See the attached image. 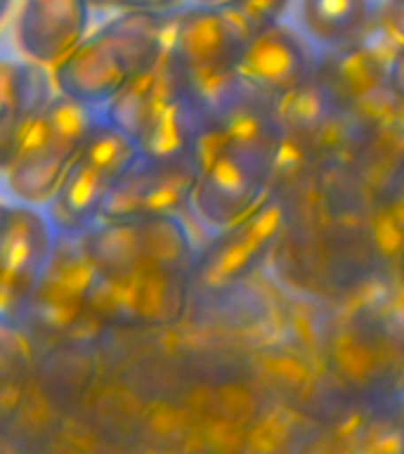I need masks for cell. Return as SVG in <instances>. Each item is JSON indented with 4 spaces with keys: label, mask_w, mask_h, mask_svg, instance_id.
I'll return each mask as SVG.
<instances>
[{
    "label": "cell",
    "mask_w": 404,
    "mask_h": 454,
    "mask_svg": "<svg viewBox=\"0 0 404 454\" xmlns=\"http://www.w3.org/2000/svg\"><path fill=\"white\" fill-rule=\"evenodd\" d=\"M170 12L128 10L85 35L52 67V85L76 105L102 112L123 85L166 55Z\"/></svg>",
    "instance_id": "cell-1"
},
{
    "label": "cell",
    "mask_w": 404,
    "mask_h": 454,
    "mask_svg": "<svg viewBox=\"0 0 404 454\" xmlns=\"http://www.w3.org/2000/svg\"><path fill=\"white\" fill-rule=\"evenodd\" d=\"M97 116L95 109L76 105L64 95H52L48 106L24 130L5 168L7 190L19 204L35 208L50 204Z\"/></svg>",
    "instance_id": "cell-2"
},
{
    "label": "cell",
    "mask_w": 404,
    "mask_h": 454,
    "mask_svg": "<svg viewBox=\"0 0 404 454\" xmlns=\"http://www.w3.org/2000/svg\"><path fill=\"white\" fill-rule=\"evenodd\" d=\"M135 159V142L99 114L64 173L59 190L43 208L57 234L85 232L95 225L106 194Z\"/></svg>",
    "instance_id": "cell-3"
},
{
    "label": "cell",
    "mask_w": 404,
    "mask_h": 454,
    "mask_svg": "<svg viewBox=\"0 0 404 454\" xmlns=\"http://www.w3.org/2000/svg\"><path fill=\"white\" fill-rule=\"evenodd\" d=\"M55 241L57 230L43 208L7 204L0 230V322L24 315Z\"/></svg>",
    "instance_id": "cell-4"
},
{
    "label": "cell",
    "mask_w": 404,
    "mask_h": 454,
    "mask_svg": "<svg viewBox=\"0 0 404 454\" xmlns=\"http://www.w3.org/2000/svg\"><path fill=\"white\" fill-rule=\"evenodd\" d=\"M191 277L137 270L120 279H97L88 296V310L123 325L166 326L184 317Z\"/></svg>",
    "instance_id": "cell-5"
},
{
    "label": "cell",
    "mask_w": 404,
    "mask_h": 454,
    "mask_svg": "<svg viewBox=\"0 0 404 454\" xmlns=\"http://www.w3.org/2000/svg\"><path fill=\"white\" fill-rule=\"evenodd\" d=\"M197 163L147 161L137 154L106 194L99 220H140L154 215H180L191 201L197 184Z\"/></svg>",
    "instance_id": "cell-6"
},
{
    "label": "cell",
    "mask_w": 404,
    "mask_h": 454,
    "mask_svg": "<svg viewBox=\"0 0 404 454\" xmlns=\"http://www.w3.org/2000/svg\"><path fill=\"white\" fill-rule=\"evenodd\" d=\"M317 62L310 43L293 27L276 21L244 43L234 69L248 88L279 102L315 76Z\"/></svg>",
    "instance_id": "cell-7"
},
{
    "label": "cell",
    "mask_w": 404,
    "mask_h": 454,
    "mask_svg": "<svg viewBox=\"0 0 404 454\" xmlns=\"http://www.w3.org/2000/svg\"><path fill=\"white\" fill-rule=\"evenodd\" d=\"M286 223L284 206L268 197L251 215L229 230H222L201 261H197L191 277L206 289H225L246 279L269 255Z\"/></svg>",
    "instance_id": "cell-8"
},
{
    "label": "cell",
    "mask_w": 404,
    "mask_h": 454,
    "mask_svg": "<svg viewBox=\"0 0 404 454\" xmlns=\"http://www.w3.org/2000/svg\"><path fill=\"white\" fill-rule=\"evenodd\" d=\"M97 279L85 254L83 232L57 234L55 248L24 315L48 329H64L88 310V296Z\"/></svg>",
    "instance_id": "cell-9"
},
{
    "label": "cell",
    "mask_w": 404,
    "mask_h": 454,
    "mask_svg": "<svg viewBox=\"0 0 404 454\" xmlns=\"http://www.w3.org/2000/svg\"><path fill=\"white\" fill-rule=\"evenodd\" d=\"M248 38L222 5H194L170 12L166 55L183 74L232 67Z\"/></svg>",
    "instance_id": "cell-10"
},
{
    "label": "cell",
    "mask_w": 404,
    "mask_h": 454,
    "mask_svg": "<svg viewBox=\"0 0 404 454\" xmlns=\"http://www.w3.org/2000/svg\"><path fill=\"white\" fill-rule=\"evenodd\" d=\"M272 177L262 176L232 156H213L198 166L190 206L213 230H229L269 197Z\"/></svg>",
    "instance_id": "cell-11"
},
{
    "label": "cell",
    "mask_w": 404,
    "mask_h": 454,
    "mask_svg": "<svg viewBox=\"0 0 404 454\" xmlns=\"http://www.w3.org/2000/svg\"><path fill=\"white\" fill-rule=\"evenodd\" d=\"M88 21L85 0H24L17 43L28 62L55 67L88 35Z\"/></svg>",
    "instance_id": "cell-12"
},
{
    "label": "cell",
    "mask_w": 404,
    "mask_h": 454,
    "mask_svg": "<svg viewBox=\"0 0 404 454\" xmlns=\"http://www.w3.org/2000/svg\"><path fill=\"white\" fill-rule=\"evenodd\" d=\"M180 85H183L180 71L170 62L168 55H163L149 69L135 74L99 114L106 123H112L116 130L135 142L152 119V114L156 112V106Z\"/></svg>",
    "instance_id": "cell-13"
},
{
    "label": "cell",
    "mask_w": 404,
    "mask_h": 454,
    "mask_svg": "<svg viewBox=\"0 0 404 454\" xmlns=\"http://www.w3.org/2000/svg\"><path fill=\"white\" fill-rule=\"evenodd\" d=\"M198 130H201V119L180 85L156 106L140 137L135 140V147L137 154L147 161H180L191 156Z\"/></svg>",
    "instance_id": "cell-14"
},
{
    "label": "cell",
    "mask_w": 404,
    "mask_h": 454,
    "mask_svg": "<svg viewBox=\"0 0 404 454\" xmlns=\"http://www.w3.org/2000/svg\"><path fill=\"white\" fill-rule=\"evenodd\" d=\"M369 0H300L298 27H293L315 52L347 48L367 34Z\"/></svg>",
    "instance_id": "cell-15"
},
{
    "label": "cell",
    "mask_w": 404,
    "mask_h": 454,
    "mask_svg": "<svg viewBox=\"0 0 404 454\" xmlns=\"http://www.w3.org/2000/svg\"><path fill=\"white\" fill-rule=\"evenodd\" d=\"M135 223L140 239V270L191 277V270L197 265V254L191 247L190 232L184 230L177 215H154Z\"/></svg>",
    "instance_id": "cell-16"
},
{
    "label": "cell",
    "mask_w": 404,
    "mask_h": 454,
    "mask_svg": "<svg viewBox=\"0 0 404 454\" xmlns=\"http://www.w3.org/2000/svg\"><path fill=\"white\" fill-rule=\"evenodd\" d=\"M83 247L99 279H120L140 270L135 220H97L83 232Z\"/></svg>",
    "instance_id": "cell-17"
},
{
    "label": "cell",
    "mask_w": 404,
    "mask_h": 454,
    "mask_svg": "<svg viewBox=\"0 0 404 454\" xmlns=\"http://www.w3.org/2000/svg\"><path fill=\"white\" fill-rule=\"evenodd\" d=\"M331 59V78L346 95H367L385 76L381 55L367 43H353L347 48L326 52Z\"/></svg>",
    "instance_id": "cell-18"
},
{
    "label": "cell",
    "mask_w": 404,
    "mask_h": 454,
    "mask_svg": "<svg viewBox=\"0 0 404 454\" xmlns=\"http://www.w3.org/2000/svg\"><path fill=\"white\" fill-rule=\"evenodd\" d=\"M17 81H19V62L0 59V116L17 106Z\"/></svg>",
    "instance_id": "cell-19"
},
{
    "label": "cell",
    "mask_w": 404,
    "mask_h": 454,
    "mask_svg": "<svg viewBox=\"0 0 404 454\" xmlns=\"http://www.w3.org/2000/svg\"><path fill=\"white\" fill-rule=\"evenodd\" d=\"M180 5V0H113L112 7L137 10V12H168L170 7Z\"/></svg>",
    "instance_id": "cell-20"
},
{
    "label": "cell",
    "mask_w": 404,
    "mask_h": 454,
    "mask_svg": "<svg viewBox=\"0 0 404 454\" xmlns=\"http://www.w3.org/2000/svg\"><path fill=\"white\" fill-rule=\"evenodd\" d=\"M88 3V7H112L113 5V0H85Z\"/></svg>",
    "instance_id": "cell-21"
},
{
    "label": "cell",
    "mask_w": 404,
    "mask_h": 454,
    "mask_svg": "<svg viewBox=\"0 0 404 454\" xmlns=\"http://www.w3.org/2000/svg\"><path fill=\"white\" fill-rule=\"evenodd\" d=\"M10 3H12V0H0V21L5 20L7 10H10Z\"/></svg>",
    "instance_id": "cell-22"
},
{
    "label": "cell",
    "mask_w": 404,
    "mask_h": 454,
    "mask_svg": "<svg viewBox=\"0 0 404 454\" xmlns=\"http://www.w3.org/2000/svg\"><path fill=\"white\" fill-rule=\"evenodd\" d=\"M5 208L7 204H0V230H3V220H5Z\"/></svg>",
    "instance_id": "cell-23"
}]
</instances>
